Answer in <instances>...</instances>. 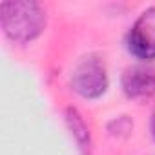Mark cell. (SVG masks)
<instances>
[{"mask_svg": "<svg viewBox=\"0 0 155 155\" xmlns=\"http://www.w3.org/2000/svg\"><path fill=\"white\" fill-rule=\"evenodd\" d=\"M48 24L46 9L35 0H9L0 4V28L15 44L37 40Z\"/></svg>", "mask_w": 155, "mask_h": 155, "instance_id": "obj_1", "label": "cell"}, {"mask_svg": "<svg viewBox=\"0 0 155 155\" xmlns=\"http://www.w3.org/2000/svg\"><path fill=\"white\" fill-rule=\"evenodd\" d=\"M69 86L82 99H101L110 88V75L104 58L97 53H88L81 57L71 69Z\"/></svg>", "mask_w": 155, "mask_h": 155, "instance_id": "obj_2", "label": "cell"}, {"mask_svg": "<svg viewBox=\"0 0 155 155\" xmlns=\"http://www.w3.org/2000/svg\"><path fill=\"white\" fill-rule=\"evenodd\" d=\"M120 90L131 101H148L155 97V66L131 64L120 73Z\"/></svg>", "mask_w": 155, "mask_h": 155, "instance_id": "obj_3", "label": "cell"}, {"mask_svg": "<svg viewBox=\"0 0 155 155\" xmlns=\"http://www.w3.org/2000/svg\"><path fill=\"white\" fill-rule=\"evenodd\" d=\"M124 46L128 53L142 64H150L155 60V35L140 26L137 20L124 35Z\"/></svg>", "mask_w": 155, "mask_h": 155, "instance_id": "obj_4", "label": "cell"}, {"mask_svg": "<svg viewBox=\"0 0 155 155\" xmlns=\"http://www.w3.org/2000/svg\"><path fill=\"white\" fill-rule=\"evenodd\" d=\"M64 122L68 131L71 133L77 148L82 155H90L91 153V130L84 119V115L79 111L77 106H66L64 108Z\"/></svg>", "mask_w": 155, "mask_h": 155, "instance_id": "obj_5", "label": "cell"}, {"mask_svg": "<svg viewBox=\"0 0 155 155\" xmlns=\"http://www.w3.org/2000/svg\"><path fill=\"white\" fill-rule=\"evenodd\" d=\"M106 130L115 139H126L133 131V119H130L128 115H119L106 124Z\"/></svg>", "mask_w": 155, "mask_h": 155, "instance_id": "obj_6", "label": "cell"}, {"mask_svg": "<svg viewBox=\"0 0 155 155\" xmlns=\"http://www.w3.org/2000/svg\"><path fill=\"white\" fill-rule=\"evenodd\" d=\"M137 22L155 35V4L150 6V8H146V9L140 13V17L137 18Z\"/></svg>", "mask_w": 155, "mask_h": 155, "instance_id": "obj_7", "label": "cell"}, {"mask_svg": "<svg viewBox=\"0 0 155 155\" xmlns=\"http://www.w3.org/2000/svg\"><path fill=\"white\" fill-rule=\"evenodd\" d=\"M150 133H151V139L155 142V110L151 111V117H150Z\"/></svg>", "mask_w": 155, "mask_h": 155, "instance_id": "obj_8", "label": "cell"}]
</instances>
